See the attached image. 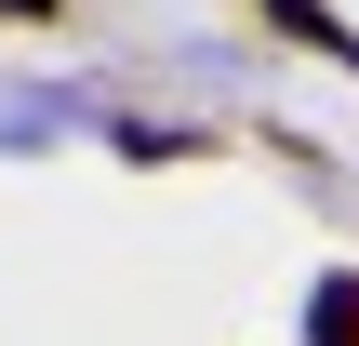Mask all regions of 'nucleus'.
Here are the masks:
<instances>
[{"mask_svg":"<svg viewBox=\"0 0 359 346\" xmlns=\"http://www.w3.org/2000/svg\"><path fill=\"white\" fill-rule=\"evenodd\" d=\"M306 333H320V346H359V280H320V307H306Z\"/></svg>","mask_w":359,"mask_h":346,"instance_id":"2","label":"nucleus"},{"mask_svg":"<svg viewBox=\"0 0 359 346\" xmlns=\"http://www.w3.org/2000/svg\"><path fill=\"white\" fill-rule=\"evenodd\" d=\"M266 13H280V27H293V40H320V53H346V67H359V27H333V13H320V0H266Z\"/></svg>","mask_w":359,"mask_h":346,"instance_id":"1","label":"nucleus"},{"mask_svg":"<svg viewBox=\"0 0 359 346\" xmlns=\"http://www.w3.org/2000/svg\"><path fill=\"white\" fill-rule=\"evenodd\" d=\"M0 13H53V0H0Z\"/></svg>","mask_w":359,"mask_h":346,"instance_id":"3","label":"nucleus"}]
</instances>
